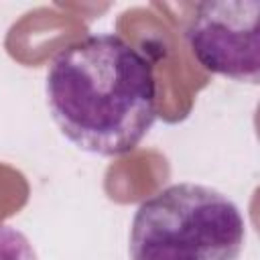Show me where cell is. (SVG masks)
<instances>
[{
  "label": "cell",
  "mask_w": 260,
  "mask_h": 260,
  "mask_svg": "<svg viewBox=\"0 0 260 260\" xmlns=\"http://www.w3.org/2000/svg\"><path fill=\"white\" fill-rule=\"evenodd\" d=\"M45 87L63 136L93 154L134 150L156 122L152 65L114 32L87 35L61 49Z\"/></svg>",
  "instance_id": "6da1fadb"
},
{
  "label": "cell",
  "mask_w": 260,
  "mask_h": 260,
  "mask_svg": "<svg viewBox=\"0 0 260 260\" xmlns=\"http://www.w3.org/2000/svg\"><path fill=\"white\" fill-rule=\"evenodd\" d=\"M246 223L217 189L175 183L144 199L130 228V260H238Z\"/></svg>",
  "instance_id": "7a4b0ae2"
},
{
  "label": "cell",
  "mask_w": 260,
  "mask_h": 260,
  "mask_svg": "<svg viewBox=\"0 0 260 260\" xmlns=\"http://www.w3.org/2000/svg\"><path fill=\"white\" fill-rule=\"evenodd\" d=\"M258 14L256 0L197 4L185 32L197 61L211 73L258 83Z\"/></svg>",
  "instance_id": "3957f363"
},
{
  "label": "cell",
  "mask_w": 260,
  "mask_h": 260,
  "mask_svg": "<svg viewBox=\"0 0 260 260\" xmlns=\"http://www.w3.org/2000/svg\"><path fill=\"white\" fill-rule=\"evenodd\" d=\"M0 260H37V252L22 232L0 223Z\"/></svg>",
  "instance_id": "277c9868"
}]
</instances>
